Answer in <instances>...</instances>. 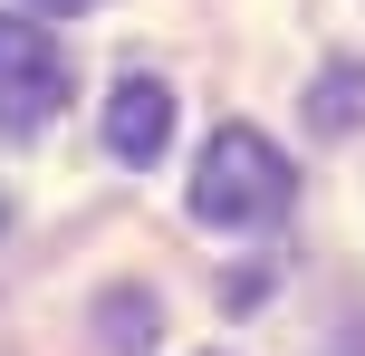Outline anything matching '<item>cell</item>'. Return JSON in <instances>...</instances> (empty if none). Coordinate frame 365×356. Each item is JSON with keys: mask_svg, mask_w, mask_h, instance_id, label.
Masks as SVG:
<instances>
[{"mask_svg": "<svg viewBox=\"0 0 365 356\" xmlns=\"http://www.w3.org/2000/svg\"><path fill=\"white\" fill-rule=\"evenodd\" d=\"M29 10H38V19H77L87 0H29Z\"/></svg>", "mask_w": 365, "mask_h": 356, "instance_id": "obj_6", "label": "cell"}, {"mask_svg": "<svg viewBox=\"0 0 365 356\" xmlns=\"http://www.w3.org/2000/svg\"><path fill=\"white\" fill-rule=\"evenodd\" d=\"M289 193H298V173H289V154H279L269 135L259 126H221L212 145H202V164H192V222L259 231V222L289 212Z\"/></svg>", "mask_w": 365, "mask_h": 356, "instance_id": "obj_1", "label": "cell"}, {"mask_svg": "<svg viewBox=\"0 0 365 356\" xmlns=\"http://www.w3.org/2000/svg\"><path fill=\"white\" fill-rule=\"evenodd\" d=\"M154 289H106V299H96V337H106L115 356H154Z\"/></svg>", "mask_w": 365, "mask_h": 356, "instance_id": "obj_5", "label": "cell"}, {"mask_svg": "<svg viewBox=\"0 0 365 356\" xmlns=\"http://www.w3.org/2000/svg\"><path fill=\"white\" fill-rule=\"evenodd\" d=\"M308 126L317 135H356L365 126V68L356 58H327V68L308 77Z\"/></svg>", "mask_w": 365, "mask_h": 356, "instance_id": "obj_4", "label": "cell"}, {"mask_svg": "<svg viewBox=\"0 0 365 356\" xmlns=\"http://www.w3.org/2000/svg\"><path fill=\"white\" fill-rule=\"evenodd\" d=\"M164 135H173V87L164 77H115L106 87V154L145 173L164 154Z\"/></svg>", "mask_w": 365, "mask_h": 356, "instance_id": "obj_3", "label": "cell"}, {"mask_svg": "<svg viewBox=\"0 0 365 356\" xmlns=\"http://www.w3.org/2000/svg\"><path fill=\"white\" fill-rule=\"evenodd\" d=\"M68 106V49L38 29V10H0V135H38Z\"/></svg>", "mask_w": 365, "mask_h": 356, "instance_id": "obj_2", "label": "cell"}]
</instances>
